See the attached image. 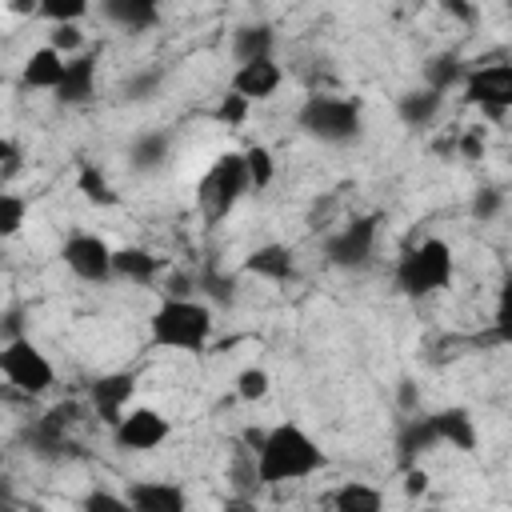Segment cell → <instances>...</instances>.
<instances>
[{"label":"cell","mask_w":512,"mask_h":512,"mask_svg":"<svg viewBox=\"0 0 512 512\" xmlns=\"http://www.w3.org/2000/svg\"><path fill=\"white\" fill-rule=\"evenodd\" d=\"M300 128L312 136V140H324V144H348L360 136V100H348V96H308L300 104Z\"/></svg>","instance_id":"5"},{"label":"cell","mask_w":512,"mask_h":512,"mask_svg":"<svg viewBox=\"0 0 512 512\" xmlns=\"http://www.w3.org/2000/svg\"><path fill=\"white\" fill-rule=\"evenodd\" d=\"M0 372H4V380H8L16 392H24V396H40V392H48L52 380H56L52 360H48L32 340H24V336H12V340L4 344V352H0Z\"/></svg>","instance_id":"6"},{"label":"cell","mask_w":512,"mask_h":512,"mask_svg":"<svg viewBox=\"0 0 512 512\" xmlns=\"http://www.w3.org/2000/svg\"><path fill=\"white\" fill-rule=\"evenodd\" d=\"M424 76H428V88H452L456 80H464L468 76V68L456 60V56H436V60H428V68H424Z\"/></svg>","instance_id":"28"},{"label":"cell","mask_w":512,"mask_h":512,"mask_svg":"<svg viewBox=\"0 0 512 512\" xmlns=\"http://www.w3.org/2000/svg\"><path fill=\"white\" fill-rule=\"evenodd\" d=\"M452 280V248L440 236L420 240L396 260V288L404 296H432Z\"/></svg>","instance_id":"3"},{"label":"cell","mask_w":512,"mask_h":512,"mask_svg":"<svg viewBox=\"0 0 512 512\" xmlns=\"http://www.w3.org/2000/svg\"><path fill=\"white\" fill-rule=\"evenodd\" d=\"M440 8H444L448 16H456L460 24H472V20H476V12H472L468 0H440Z\"/></svg>","instance_id":"40"},{"label":"cell","mask_w":512,"mask_h":512,"mask_svg":"<svg viewBox=\"0 0 512 512\" xmlns=\"http://www.w3.org/2000/svg\"><path fill=\"white\" fill-rule=\"evenodd\" d=\"M128 504L140 512H184V488L168 480H136L128 488Z\"/></svg>","instance_id":"14"},{"label":"cell","mask_w":512,"mask_h":512,"mask_svg":"<svg viewBox=\"0 0 512 512\" xmlns=\"http://www.w3.org/2000/svg\"><path fill=\"white\" fill-rule=\"evenodd\" d=\"M76 188H80V192H84V200H88V204H96V208H112V204L120 200V196L112 192V184L104 180V172H100V168H92V164H84V168H80Z\"/></svg>","instance_id":"26"},{"label":"cell","mask_w":512,"mask_h":512,"mask_svg":"<svg viewBox=\"0 0 512 512\" xmlns=\"http://www.w3.org/2000/svg\"><path fill=\"white\" fill-rule=\"evenodd\" d=\"M248 188H252V180H248L244 152H224V156H216L212 168L200 176L196 204H200V212H204L208 224H220V220L236 208V200H240Z\"/></svg>","instance_id":"4"},{"label":"cell","mask_w":512,"mask_h":512,"mask_svg":"<svg viewBox=\"0 0 512 512\" xmlns=\"http://www.w3.org/2000/svg\"><path fill=\"white\" fill-rule=\"evenodd\" d=\"M112 272L124 276V280H132V284H152L156 272H160V256H152L148 248L128 244V248H116V256H112Z\"/></svg>","instance_id":"20"},{"label":"cell","mask_w":512,"mask_h":512,"mask_svg":"<svg viewBox=\"0 0 512 512\" xmlns=\"http://www.w3.org/2000/svg\"><path fill=\"white\" fill-rule=\"evenodd\" d=\"M436 444H440V428H436V420H432V416H412V420L400 428V436H396V448H400V464L408 468L416 456L432 452Z\"/></svg>","instance_id":"19"},{"label":"cell","mask_w":512,"mask_h":512,"mask_svg":"<svg viewBox=\"0 0 512 512\" xmlns=\"http://www.w3.org/2000/svg\"><path fill=\"white\" fill-rule=\"evenodd\" d=\"M220 4H232V0H220Z\"/></svg>","instance_id":"44"},{"label":"cell","mask_w":512,"mask_h":512,"mask_svg":"<svg viewBox=\"0 0 512 512\" xmlns=\"http://www.w3.org/2000/svg\"><path fill=\"white\" fill-rule=\"evenodd\" d=\"M440 88H416V92H404L400 100H396V112H400V120L408 124V128H424V124H432L436 120V112H440Z\"/></svg>","instance_id":"22"},{"label":"cell","mask_w":512,"mask_h":512,"mask_svg":"<svg viewBox=\"0 0 512 512\" xmlns=\"http://www.w3.org/2000/svg\"><path fill=\"white\" fill-rule=\"evenodd\" d=\"M324 468V452L316 448V440L296 428V424H276L260 452H256V480L260 484H284V480H304L312 472Z\"/></svg>","instance_id":"1"},{"label":"cell","mask_w":512,"mask_h":512,"mask_svg":"<svg viewBox=\"0 0 512 512\" xmlns=\"http://www.w3.org/2000/svg\"><path fill=\"white\" fill-rule=\"evenodd\" d=\"M136 396V376L132 372H108V376H96L88 384V400H92V412L104 420V424H120V416L128 412Z\"/></svg>","instance_id":"11"},{"label":"cell","mask_w":512,"mask_h":512,"mask_svg":"<svg viewBox=\"0 0 512 512\" xmlns=\"http://www.w3.org/2000/svg\"><path fill=\"white\" fill-rule=\"evenodd\" d=\"M460 156H464V160H480V156H484V132H480V128H468V132L460 136Z\"/></svg>","instance_id":"37"},{"label":"cell","mask_w":512,"mask_h":512,"mask_svg":"<svg viewBox=\"0 0 512 512\" xmlns=\"http://www.w3.org/2000/svg\"><path fill=\"white\" fill-rule=\"evenodd\" d=\"M248 96H240V92H228L224 100H220V108H216V120H224V124H244V116H248Z\"/></svg>","instance_id":"33"},{"label":"cell","mask_w":512,"mask_h":512,"mask_svg":"<svg viewBox=\"0 0 512 512\" xmlns=\"http://www.w3.org/2000/svg\"><path fill=\"white\" fill-rule=\"evenodd\" d=\"M88 12V0H40V16L52 24H76Z\"/></svg>","instance_id":"30"},{"label":"cell","mask_w":512,"mask_h":512,"mask_svg":"<svg viewBox=\"0 0 512 512\" xmlns=\"http://www.w3.org/2000/svg\"><path fill=\"white\" fill-rule=\"evenodd\" d=\"M80 404L76 400H68V404H56V408H48L32 428H28V440H32V448L40 452V456H64V448H72L68 444V428L80 420Z\"/></svg>","instance_id":"12"},{"label":"cell","mask_w":512,"mask_h":512,"mask_svg":"<svg viewBox=\"0 0 512 512\" xmlns=\"http://www.w3.org/2000/svg\"><path fill=\"white\" fill-rule=\"evenodd\" d=\"M204 288H208V292H212L216 300H224V304H228V300H232V288H236V284H232V276H224V280H220V276H204Z\"/></svg>","instance_id":"39"},{"label":"cell","mask_w":512,"mask_h":512,"mask_svg":"<svg viewBox=\"0 0 512 512\" xmlns=\"http://www.w3.org/2000/svg\"><path fill=\"white\" fill-rule=\"evenodd\" d=\"M276 88H280V68H276L272 56L248 60V64H240V68L232 72V92H240V96H248V100H268Z\"/></svg>","instance_id":"13"},{"label":"cell","mask_w":512,"mask_h":512,"mask_svg":"<svg viewBox=\"0 0 512 512\" xmlns=\"http://www.w3.org/2000/svg\"><path fill=\"white\" fill-rule=\"evenodd\" d=\"M424 488H428V476H424L420 468L408 464V472H404V492H408V496H420Z\"/></svg>","instance_id":"41"},{"label":"cell","mask_w":512,"mask_h":512,"mask_svg":"<svg viewBox=\"0 0 512 512\" xmlns=\"http://www.w3.org/2000/svg\"><path fill=\"white\" fill-rule=\"evenodd\" d=\"M48 44H52L56 52L72 56V52L84 44V32H80L76 24H52V32H48Z\"/></svg>","instance_id":"32"},{"label":"cell","mask_w":512,"mask_h":512,"mask_svg":"<svg viewBox=\"0 0 512 512\" xmlns=\"http://www.w3.org/2000/svg\"><path fill=\"white\" fill-rule=\"evenodd\" d=\"M168 432H172V424H168V416L164 412H156V408H128L124 416H120V424L112 428V436H116V448H124V452H148V448H160L164 440H168Z\"/></svg>","instance_id":"9"},{"label":"cell","mask_w":512,"mask_h":512,"mask_svg":"<svg viewBox=\"0 0 512 512\" xmlns=\"http://www.w3.org/2000/svg\"><path fill=\"white\" fill-rule=\"evenodd\" d=\"M496 312H500V316H512V276L500 284V296H496Z\"/></svg>","instance_id":"42"},{"label":"cell","mask_w":512,"mask_h":512,"mask_svg":"<svg viewBox=\"0 0 512 512\" xmlns=\"http://www.w3.org/2000/svg\"><path fill=\"white\" fill-rule=\"evenodd\" d=\"M128 160H132L136 172H156V168L168 160V136H164V132H144V136H136L132 148H128Z\"/></svg>","instance_id":"24"},{"label":"cell","mask_w":512,"mask_h":512,"mask_svg":"<svg viewBox=\"0 0 512 512\" xmlns=\"http://www.w3.org/2000/svg\"><path fill=\"white\" fill-rule=\"evenodd\" d=\"M60 256H64V264H68L80 280H88V284H104L108 276H116V272H112V256H116V252H112L100 236H92V232L68 236L64 248H60Z\"/></svg>","instance_id":"10"},{"label":"cell","mask_w":512,"mask_h":512,"mask_svg":"<svg viewBox=\"0 0 512 512\" xmlns=\"http://www.w3.org/2000/svg\"><path fill=\"white\" fill-rule=\"evenodd\" d=\"M92 88H96V56H68L64 80L56 84V100L84 104V100H92Z\"/></svg>","instance_id":"16"},{"label":"cell","mask_w":512,"mask_h":512,"mask_svg":"<svg viewBox=\"0 0 512 512\" xmlns=\"http://www.w3.org/2000/svg\"><path fill=\"white\" fill-rule=\"evenodd\" d=\"M152 344L160 348H176V352H204L208 336H212V312L208 304L200 300H188V296H168L152 320Z\"/></svg>","instance_id":"2"},{"label":"cell","mask_w":512,"mask_h":512,"mask_svg":"<svg viewBox=\"0 0 512 512\" xmlns=\"http://www.w3.org/2000/svg\"><path fill=\"white\" fill-rule=\"evenodd\" d=\"M100 12L124 32H144L160 20V0H100Z\"/></svg>","instance_id":"17"},{"label":"cell","mask_w":512,"mask_h":512,"mask_svg":"<svg viewBox=\"0 0 512 512\" xmlns=\"http://www.w3.org/2000/svg\"><path fill=\"white\" fill-rule=\"evenodd\" d=\"M272 44H276V36H272L268 24H244V28H236L232 52H236L240 64H248V60H264V56H272Z\"/></svg>","instance_id":"23"},{"label":"cell","mask_w":512,"mask_h":512,"mask_svg":"<svg viewBox=\"0 0 512 512\" xmlns=\"http://www.w3.org/2000/svg\"><path fill=\"white\" fill-rule=\"evenodd\" d=\"M84 508H92V512H96V508H108V512H124V508H132V504H128V496L120 500V496H108V492H92V496H84Z\"/></svg>","instance_id":"38"},{"label":"cell","mask_w":512,"mask_h":512,"mask_svg":"<svg viewBox=\"0 0 512 512\" xmlns=\"http://www.w3.org/2000/svg\"><path fill=\"white\" fill-rule=\"evenodd\" d=\"M8 8L16 16H28V12H40V0H8Z\"/></svg>","instance_id":"43"},{"label":"cell","mask_w":512,"mask_h":512,"mask_svg":"<svg viewBox=\"0 0 512 512\" xmlns=\"http://www.w3.org/2000/svg\"><path fill=\"white\" fill-rule=\"evenodd\" d=\"M332 504H336L340 512H376V508L384 504V496H380L376 488L360 484V480H348L344 488L332 492Z\"/></svg>","instance_id":"25"},{"label":"cell","mask_w":512,"mask_h":512,"mask_svg":"<svg viewBox=\"0 0 512 512\" xmlns=\"http://www.w3.org/2000/svg\"><path fill=\"white\" fill-rule=\"evenodd\" d=\"M244 268H248L252 276H264V280H276V284H280V280H292L296 260H292V248H288V244H260V248L248 252Z\"/></svg>","instance_id":"18"},{"label":"cell","mask_w":512,"mask_h":512,"mask_svg":"<svg viewBox=\"0 0 512 512\" xmlns=\"http://www.w3.org/2000/svg\"><path fill=\"white\" fill-rule=\"evenodd\" d=\"M0 160H4V164H0V180L8 184V180L20 172V148H16V140H8V136L0 140Z\"/></svg>","instance_id":"35"},{"label":"cell","mask_w":512,"mask_h":512,"mask_svg":"<svg viewBox=\"0 0 512 512\" xmlns=\"http://www.w3.org/2000/svg\"><path fill=\"white\" fill-rule=\"evenodd\" d=\"M464 100L476 104L488 116H504L512 108V64L496 60V64L468 68V76H464Z\"/></svg>","instance_id":"7"},{"label":"cell","mask_w":512,"mask_h":512,"mask_svg":"<svg viewBox=\"0 0 512 512\" xmlns=\"http://www.w3.org/2000/svg\"><path fill=\"white\" fill-rule=\"evenodd\" d=\"M496 212H500V192H496V188L476 192V200H472V216H476V220H492Z\"/></svg>","instance_id":"36"},{"label":"cell","mask_w":512,"mask_h":512,"mask_svg":"<svg viewBox=\"0 0 512 512\" xmlns=\"http://www.w3.org/2000/svg\"><path fill=\"white\" fill-rule=\"evenodd\" d=\"M376 232H380V216H356V220H348L340 232H332L324 240L328 264H336V268H364L372 260Z\"/></svg>","instance_id":"8"},{"label":"cell","mask_w":512,"mask_h":512,"mask_svg":"<svg viewBox=\"0 0 512 512\" xmlns=\"http://www.w3.org/2000/svg\"><path fill=\"white\" fill-rule=\"evenodd\" d=\"M24 212H28V204L16 192H0V236H16L24 224Z\"/></svg>","instance_id":"31"},{"label":"cell","mask_w":512,"mask_h":512,"mask_svg":"<svg viewBox=\"0 0 512 512\" xmlns=\"http://www.w3.org/2000/svg\"><path fill=\"white\" fill-rule=\"evenodd\" d=\"M244 164H248V180H252L256 192H264V188L276 180V160H272V152H268L264 144L244 148Z\"/></svg>","instance_id":"27"},{"label":"cell","mask_w":512,"mask_h":512,"mask_svg":"<svg viewBox=\"0 0 512 512\" xmlns=\"http://www.w3.org/2000/svg\"><path fill=\"white\" fill-rule=\"evenodd\" d=\"M160 84V72H140V76H132L128 84H124V96L128 100H148V92Z\"/></svg>","instance_id":"34"},{"label":"cell","mask_w":512,"mask_h":512,"mask_svg":"<svg viewBox=\"0 0 512 512\" xmlns=\"http://www.w3.org/2000/svg\"><path fill=\"white\" fill-rule=\"evenodd\" d=\"M268 388H272V376H268L264 368H244V372L236 376V396H240V400H248V404L264 400V396H268Z\"/></svg>","instance_id":"29"},{"label":"cell","mask_w":512,"mask_h":512,"mask_svg":"<svg viewBox=\"0 0 512 512\" xmlns=\"http://www.w3.org/2000/svg\"><path fill=\"white\" fill-rule=\"evenodd\" d=\"M436 428H440V444H452L456 452H472L476 448V424L464 408H440L432 412Z\"/></svg>","instance_id":"21"},{"label":"cell","mask_w":512,"mask_h":512,"mask_svg":"<svg viewBox=\"0 0 512 512\" xmlns=\"http://www.w3.org/2000/svg\"><path fill=\"white\" fill-rule=\"evenodd\" d=\"M64 64H68V56L56 52L52 44H44V48H36V52L24 60L20 84H24V88H48V92H56V84L64 80Z\"/></svg>","instance_id":"15"}]
</instances>
